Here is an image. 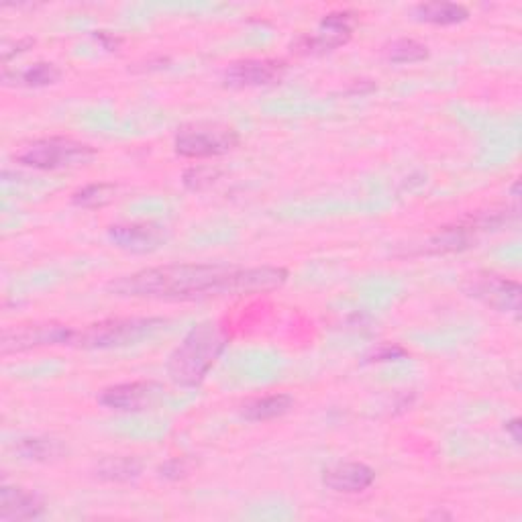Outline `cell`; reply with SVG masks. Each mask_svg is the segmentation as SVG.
<instances>
[{
	"label": "cell",
	"mask_w": 522,
	"mask_h": 522,
	"mask_svg": "<svg viewBox=\"0 0 522 522\" xmlns=\"http://www.w3.org/2000/svg\"><path fill=\"white\" fill-rule=\"evenodd\" d=\"M233 266L225 264H168L121 276L109 292L121 298L192 300L200 296H225Z\"/></svg>",
	"instance_id": "obj_1"
},
{
	"label": "cell",
	"mask_w": 522,
	"mask_h": 522,
	"mask_svg": "<svg viewBox=\"0 0 522 522\" xmlns=\"http://www.w3.org/2000/svg\"><path fill=\"white\" fill-rule=\"evenodd\" d=\"M229 339L217 323H200L192 327L168 359V376L176 386L194 388L215 368Z\"/></svg>",
	"instance_id": "obj_2"
},
{
	"label": "cell",
	"mask_w": 522,
	"mask_h": 522,
	"mask_svg": "<svg viewBox=\"0 0 522 522\" xmlns=\"http://www.w3.org/2000/svg\"><path fill=\"white\" fill-rule=\"evenodd\" d=\"M168 325L162 317H127L107 319L92 323L84 329H76L70 347L76 349H119L135 345Z\"/></svg>",
	"instance_id": "obj_3"
},
{
	"label": "cell",
	"mask_w": 522,
	"mask_h": 522,
	"mask_svg": "<svg viewBox=\"0 0 522 522\" xmlns=\"http://www.w3.org/2000/svg\"><path fill=\"white\" fill-rule=\"evenodd\" d=\"M96 158V149L88 143L70 139V137H45L25 143L17 149L15 160L21 166L56 172L88 166Z\"/></svg>",
	"instance_id": "obj_4"
},
{
	"label": "cell",
	"mask_w": 522,
	"mask_h": 522,
	"mask_svg": "<svg viewBox=\"0 0 522 522\" xmlns=\"http://www.w3.org/2000/svg\"><path fill=\"white\" fill-rule=\"evenodd\" d=\"M241 143L239 133L233 127L227 125H211V123H198L188 125L180 129L174 141V149L182 158L190 160H206V158H219L233 151Z\"/></svg>",
	"instance_id": "obj_5"
},
{
	"label": "cell",
	"mask_w": 522,
	"mask_h": 522,
	"mask_svg": "<svg viewBox=\"0 0 522 522\" xmlns=\"http://www.w3.org/2000/svg\"><path fill=\"white\" fill-rule=\"evenodd\" d=\"M74 331L76 329L62 323L17 325L3 333V339H0V351H3V355H11V353H23L39 347H60V345L70 347Z\"/></svg>",
	"instance_id": "obj_6"
},
{
	"label": "cell",
	"mask_w": 522,
	"mask_h": 522,
	"mask_svg": "<svg viewBox=\"0 0 522 522\" xmlns=\"http://www.w3.org/2000/svg\"><path fill=\"white\" fill-rule=\"evenodd\" d=\"M164 396L166 388L158 382H125L104 388L98 402L117 412H147L160 406Z\"/></svg>",
	"instance_id": "obj_7"
},
{
	"label": "cell",
	"mask_w": 522,
	"mask_h": 522,
	"mask_svg": "<svg viewBox=\"0 0 522 522\" xmlns=\"http://www.w3.org/2000/svg\"><path fill=\"white\" fill-rule=\"evenodd\" d=\"M109 241L129 253H153L170 241V229L155 221L119 223L109 227Z\"/></svg>",
	"instance_id": "obj_8"
},
{
	"label": "cell",
	"mask_w": 522,
	"mask_h": 522,
	"mask_svg": "<svg viewBox=\"0 0 522 522\" xmlns=\"http://www.w3.org/2000/svg\"><path fill=\"white\" fill-rule=\"evenodd\" d=\"M465 292L498 312L518 317L522 290L520 284L514 280H508L498 274H482L469 280Z\"/></svg>",
	"instance_id": "obj_9"
},
{
	"label": "cell",
	"mask_w": 522,
	"mask_h": 522,
	"mask_svg": "<svg viewBox=\"0 0 522 522\" xmlns=\"http://www.w3.org/2000/svg\"><path fill=\"white\" fill-rule=\"evenodd\" d=\"M353 21L355 15L349 11L341 13H331L327 15L321 25L317 35H304L296 41V51L298 54H327V51H335L343 47L351 35H353Z\"/></svg>",
	"instance_id": "obj_10"
},
{
	"label": "cell",
	"mask_w": 522,
	"mask_h": 522,
	"mask_svg": "<svg viewBox=\"0 0 522 522\" xmlns=\"http://www.w3.org/2000/svg\"><path fill=\"white\" fill-rule=\"evenodd\" d=\"M286 72V62L272 60V58H249L233 62L225 74L223 82L227 88H255V86H268L282 78Z\"/></svg>",
	"instance_id": "obj_11"
},
{
	"label": "cell",
	"mask_w": 522,
	"mask_h": 522,
	"mask_svg": "<svg viewBox=\"0 0 522 522\" xmlns=\"http://www.w3.org/2000/svg\"><path fill=\"white\" fill-rule=\"evenodd\" d=\"M288 272L284 268L264 266V268H233L227 280L225 296H243V294H264L278 290L286 284Z\"/></svg>",
	"instance_id": "obj_12"
},
{
	"label": "cell",
	"mask_w": 522,
	"mask_h": 522,
	"mask_svg": "<svg viewBox=\"0 0 522 522\" xmlns=\"http://www.w3.org/2000/svg\"><path fill=\"white\" fill-rule=\"evenodd\" d=\"M376 482V472L368 463L347 461L325 469L323 484L337 494H361Z\"/></svg>",
	"instance_id": "obj_13"
},
{
	"label": "cell",
	"mask_w": 522,
	"mask_h": 522,
	"mask_svg": "<svg viewBox=\"0 0 522 522\" xmlns=\"http://www.w3.org/2000/svg\"><path fill=\"white\" fill-rule=\"evenodd\" d=\"M43 512L45 504L35 492L19 486H3L0 490V520L3 522L37 520Z\"/></svg>",
	"instance_id": "obj_14"
},
{
	"label": "cell",
	"mask_w": 522,
	"mask_h": 522,
	"mask_svg": "<svg viewBox=\"0 0 522 522\" xmlns=\"http://www.w3.org/2000/svg\"><path fill=\"white\" fill-rule=\"evenodd\" d=\"M294 408V398L290 394H268L253 398L241 406V416L249 423H266L280 419Z\"/></svg>",
	"instance_id": "obj_15"
},
{
	"label": "cell",
	"mask_w": 522,
	"mask_h": 522,
	"mask_svg": "<svg viewBox=\"0 0 522 522\" xmlns=\"http://www.w3.org/2000/svg\"><path fill=\"white\" fill-rule=\"evenodd\" d=\"M141 463L135 457H104L94 467V478L111 484H129L141 476Z\"/></svg>",
	"instance_id": "obj_16"
},
{
	"label": "cell",
	"mask_w": 522,
	"mask_h": 522,
	"mask_svg": "<svg viewBox=\"0 0 522 522\" xmlns=\"http://www.w3.org/2000/svg\"><path fill=\"white\" fill-rule=\"evenodd\" d=\"M15 453L23 461H35V463H47L56 461L66 453V447L49 437H23L15 443Z\"/></svg>",
	"instance_id": "obj_17"
},
{
	"label": "cell",
	"mask_w": 522,
	"mask_h": 522,
	"mask_svg": "<svg viewBox=\"0 0 522 522\" xmlns=\"http://www.w3.org/2000/svg\"><path fill=\"white\" fill-rule=\"evenodd\" d=\"M414 15L423 23L449 27L469 19V11L457 3H423L414 7Z\"/></svg>",
	"instance_id": "obj_18"
},
{
	"label": "cell",
	"mask_w": 522,
	"mask_h": 522,
	"mask_svg": "<svg viewBox=\"0 0 522 522\" xmlns=\"http://www.w3.org/2000/svg\"><path fill=\"white\" fill-rule=\"evenodd\" d=\"M476 241V233L469 231L461 221L453 227H443L439 235H435L429 241V251L431 253H453V251H463L467 247H472Z\"/></svg>",
	"instance_id": "obj_19"
},
{
	"label": "cell",
	"mask_w": 522,
	"mask_h": 522,
	"mask_svg": "<svg viewBox=\"0 0 522 522\" xmlns=\"http://www.w3.org/2000/svg\"><path fill=\"white\" fill-rule=\"evenodd\" d=\"M15 84L17 86H25V88H43V86H51L56 84L62 78V70L56 64L49 62H37L33 66H27L19 72L13 74Z\"/></svg>",
	"instance_id": "obj_20"
},
{
	"label": "cell",
	"mask_w": 522,
	"mask_h": 522,
	"mask_svg": "<svg viewBox=\"0 0 522 522\" xmlns=\"http://www.w3.org/2000/svg\"><path fill=\"white\" fill-rule=\"evenodd\" d=\"M386 58L394 64H419L429 58V47L416 39H396L386 47Z\"/></svg>",
	"instance_id": "obj_21"
},
{
	"label": "cell",
	"mask_w": 522,
	"mask_h": 522,
	"mask_svg": "<svg viewBox=\"0 0 522 522\" xmlns=\"http://www.w3.org/2000/svg\"><path fill=\"white\" fill-rule=\"evenodd\" d=\"M117 186L98 182V184H88L72 194V204L80 208H102L115 200Z\"/></svg>",
	"instance_id": "obj_22"
},
{
	"label": "cell",
	"mask_w": 522,
	"mask_h": 522,
	"mask_svg": "<svg viewBox=\"0 0 522 522\" xmlns=\"http://www.w3.org/2000/svg\"><path fill=\"white\" fill-rule=\"evenodd\" d=\"M221 178V170L213 168V166H198V168H190L184 174V186L188 190H204L208 186H213L217 180Z\"/></svg>",
	"instance_id": "obj_23"
},
{
	"label": "cell",
	"mask_w": 522,
	"mask_h": 522,
	"mask_svg": "<svg viewBox=\"0 0 522 522\" xmlns=\"http://www.w3.org/2000/svg\"><path fill=\"white\" fill-rule=\"evenodd\" d=\"M160 476L164 480H172V482L188 478L190 476L188 459L186 457H172V459H168L166 463L160 465Z\"/></svg>",
	"instance_id": "obj_24"
},
{
	"label": "cell",
	"mask_w": 522,
	"mask_h": 522,
	"mask_svg": "<svg viewBox=\"0 0 522 522\" xmlns=\"http://www.w3.org/2000/svg\"><path fill=\"white\" fill-rule=\"evenodd\" d=\"M408 357V351L396 343H382L370 353V361H398Z\"/></svg>",
	"instance_id": "obj_25"
},
{
	"label": "cell",
	"mask_w": 522,
	"mask_h": 522,
	"mask_svg": "<svg viewBox=\"0 0 522 522\" xmlns=\"http://www.w3.org/2000/svg\"><path fill=\"white\" fill-rule=\"evenodd\" d=\"M506 433L512 437V441L516 445H520V441H522V423H520L518 416H514V419H510L506 423Z\"/></svg>",
	"instance_id": "obj_26"
},
{
	"label": "cell",
	"mask_w": 522,
	"mask_h": 522,
	"mask_svg": "<svg viewBox=\"0 0 522 522\" xmlns=\"http://www.w3.org/2000/svg\"><path fill=\"white\" fill-rule=\"evenodd\" d=\"M104 45H107V47H111V49H115L119 43H121V39H117V37H113V35H107V33H104V31H100L98 35H96Z\"/></svg>",
	"instance_id": "obj_27"
},
{
	"label": "cell",
	"mask_w": 522,
	"mask_h": 522,
	"mask_svg": "<svg viewBox=\"0 0 522 522\" xmlns=\"http://www.w3.org/2000/svg\"><path fill=\"white\" fill-rule=\"evenodd\" d=\"M431 518H451L449 514H445V512H435Z\"/></svg>",
	"instance_id": "obj_28"
}]
</instances>
